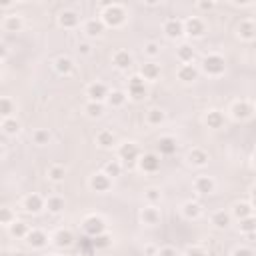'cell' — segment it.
Returning a JSON list of instances; mask_svg holds the SVG:
<instances>
[{"label":"cell","instance_id":"6da1fadb","mask_svg":"<svg viewBox=\"0 0 256 256\" xmlns=\"http://www.w3.org/2000/svg\"><path fill=\"white\" fill-rule=\"evenodd\" d=\"M100 18L106 24V28H120L126 22V10H124L122 4L106 2L102 12H100Z\"/></svg>","mask_w":256,"mask_h":256},{"label":"cell","instance_id":"7a4b0ae2","mask_svg":"<svg viewBox=\"0 0 256 256\" xmlns=\"http://www.w3.org/2000/svg\"><path fill=\"white\" fill-rule=\"evenodd\" d=\"M200 70L208 76H222L224 70H226V62L220 54H208L202 58V64H200Z\"/></svg>","mask_w":256,"mask_h":256},{"label":"cell","instance_id":"3957f363","mask_svg":"<svg viewBox=\"0 0 256 256\" xmlns=\"http://www.w3.org/2000/svg\"><path fill=\"white\" fill-rule=\"evenodd\" d=\"M148 94V88H146V80L140 76V74H134L128 78V96L134 100V102H140L144 100Z\"/></svg>","mask_w":256,"mask_h":256},{"label":"cell","instance_id":"277c9868","mask_svg":"<svg viewBox=\"0 0 256 256\" xmlns=\"http://www.w3.org/2000/svg\"><path fill=\"white\" fill-rule=\"evenodd\" d=\"M82 230H84V234H86V236L94 238V236H98V234H104V232H106V222H104V218H100V216L92 214V216H86V218L82 220Z\"/></svg>","mask_w":256,"mask_h":256},{"label":"cell","instance_id":"5b68a950","mask_svg":"<svg viewBox=\"0 0 256 256\" xmlns=\"http://www.w3.org/2000/svg\"><path fill=\"white\" fill-rule=\"evenodd\" d=\"M86 96H88V102H100V104H104L108 100V96H110V88L104 82H92L86 88Z\"/></svg>","mask_w":256,"mask_h":256},{"label":"cell","instance_id":"8992f818","mask_svg":"<svg viewBox=\"0 0 256 256\" xmlns=\"http://www.w3.org/2000/svg\"><path fill=\"white\" fill-rule=\"evenodd\" d=\"M140 148L134 144V142H122L118 146V160L126 162V164H134L140 160Z\"/></svg>","mask_w":256,"mask_h":256},{"label":"cell","instance_id":"52a82bcc","mask_svg":"<svg viewBox=\"0 0 256 256\" xmlns=\"http://www.w3.org/2000/svg\"><path fill=\"white\" fill-rule=\"evenodd\" d=\"M88 186H90V190L104 194V192H108L112 188V178L106 172H94L90 176V180H88Z\"/></svg>","mask_w":256,"mask_h":256},{"label":"cell","instance_id":"ba28073f","mask_svg":"<svg viewBox=\"0 0 256 256\" xmlns=\"http://www.w3.org/2000/svg\"><path fill=\"white\" fill-rule=\"evenodd\" d=\"M204 32H206V24L202 18L190 16L184 20V34H188L190 38H200V36H204Z\"/></svg>","mask_w":256,"mask_h":256},{"label":"cell","instance_id":"9c48e42d","mask_svg":"<svg viewBox=\"0 0 256 256\" xmlns=\"http://www.w3.org/2000/svg\"><path fill=\"white\" fill-rule=\"evenodd\" d=\"M230 114L234 120H248L254 114V106L248 100H236L230 106Z\"/></svg>","mask_w":256,"mask_h":256},{"label":"cell","instance_id":"30bf717a","mask_svg":"<svg viewBox=\"0 0 256 256\" xmlns=\"http://www.w3.org/2000/svg\"><path fill=\"white\" fill-rule=\"evenodd\" d=\"M138 168H140L142 172H146V174L158 172V168H160V154H156V152H146V154H142L140 160H138Z\"/></svg>","mask_w":256,"mask_h":256},{"label":"cell","instance_id":"8fae6325","mask_svg":"<svg viewBox=\"0 0 256 256\" xmlns=\"http://www.w3.org/2000/svg\"><path fill=\"white\" fill-rule=\"evenodd\" d=\"M236 34H238V38L244 40V42L256 40V20H250V18L240 20V24L236 26Z\"/></svg>","mask_w":256,"mask_h":256},{"label":"cell","instance_id":"7c38bea8","mask_svg":"<svg viewBox=\"0 0 256 256\" xmlns=\"http://www.w3.org/2000/svg\"><path fill=\"white\" fill-rule=\"evenodd\" d=\"M162 30H164L166 38L176 40V38H180V36L184 34V20H180V18H168V20L164 22Z\"/></svg>","mask_w":256,"mask_h":256},{"label":"cell","instance_id":"4fadbf2b","mask_svg":"<svg viewBox=\"0 0 256 256\" xmlns=\"http://www.w3.org/2000/svg\"><path fill=\"white\" fill-rule=\"evenodd\" d=\"M22 208L28 212V214H38L46 208V200L40 196V194H28L22 202Z\"/></svg>","mask_w":256,"mask_h":256},{"label":"cell","instance_id":"5bb4252c","mask_svg":"<svg viewBox=\"0 0 256 256\" xmlns=\"http://www.w3.org/2000/svg\"><path fill=\"white\" fill-rule=\"evenodd\" d=\"M198 76H200V70L194 64H180L178 70H176V78L184 84H190V82L198 80Z\"/></svg>","mask_w":256,"mask_h":256},{"label":"cell","instance_id":"9a60e30c","mask_svg":"<svg viewBox=\"0 0 256 256\" xmlns=\"http://www.w3.org/2000/svg\"><path fill=\"white\" fill-rule=\"evenodd\" d=\"M52 242H54L58 248H70V246L76 242V236H74L72 230H68V228H60V230L54 232Z\"/></svg>","mask_w":256,"mask_h":256},{"label":"cell","instance_id":"2e32d148","mask_svg":"<svg viewBox=\"0 0 256 256\" xmlns=\"http://www.w3.org/2000/svg\"><path fill=\"white\" fill-rule=\"evenodd\" d=\"M104 30H106V24L102 22L100 16H98V18H90V20H86V24H84V34H86L88 38H98V36H102Z\"/></svg>","mask_w":256,"mask_h":256},{"label":"cell","instance_id":"e0dca14e","mask_svg":"<svg viewBox=\"0 0 256 256\" xmlns=\"http://www.w3.org/2000/svg\"><path fill=\"white\" fill-rule=\"evenodd\" d=\"M112 64L118 68V70H128L132 64H134V58L128 50H116L112 54Z\"/></svg>","mask_w":256,"mask_h":256},{"label":"cell","instance_id":"ac0fdd59","mask_svg":"<svg viewBox=\"0 0 256 256\" xmlns=\"http://www.w3.org/2000/svg\"><path fill=\"white\" fill-rule=\"evenodd\" d=\"M176 148H178V144H176V138H172V136H162L156 142V150L160 156H172L176 152Z\"/></svg>","mask_w":256,"mask_h":256},{"label":"cell","instance_id":"d6986e66","mask_svg":"<svg viewBox=\"0 0 256 256\" xmlns=\"http://www.w3.org/2000/svg\"><path fill=\"white\" fill-rule=\"evenodd\" d=\"M160 210L156 208V206H146V208H142L140 210V222L142 224H146V226H156V224H160Z\"/></svg>","mask_w":256,"mask_h":256},{"label":"cell","instance_id":"ffe728a7","mask_svg":"<svg viewBox=\"0 0 256 256\" xmlns=\"http://www.w3.org/2000/svg\"><path fill=\"white\" fill-rule=\"evenodd\" d=\"M58 24L62 28H66V30H72V28H76L80 24V16L74 10H62L58 14Z\"/></svg>","mask_w":256,"mask_h":256},{"label":"cell","instance_id":"44dd1931","mask_svg":"<svg viewBox=\"0 0 256 256\" xmlns=\"http://www.w3.org/2000/svg\"><path fill=\"white\" fill-rule=\"evenodd\" d=\"M186 160H188V164H192V166H196V168H202V166L208 164L210 158H208V152H206L204 148H192V150L188 152Z\"/></svg>","mask_w":256,"mask_h":256},{"label":"cell","instance_id":"7402d4cb","mask_svg":"<svg viewBox=\"0 0 256 256\" xmlns=\"http://www.w3.org/2000/svg\"><path fill=\"white\" fill-rule=\"evenodd\" d=\"M26 242L32 248H44L48 244V234L44 230H40V228H32L30 234L26 236Z\"/></svg>","mask_w":256,"mask_h":256},{"label":"cell","instance_id":"603a6c76","mask_svg":"<svg viewBox=\"0 0 256 256\" xmlns=\"http://www.w3.org/2000/svg\"><path fill=\"white\" fill-rule=\"evenodd\" d=\"M194 190L198 194H212L216 190V182L212 176H198L194 180Z\"/></svg>","mask_w":256,"mask_h":256},{"label":"cell","instance_id":"cb8c5ba5","mask_svg":"<svg viewBox=\"0 0 256 256\" xmlns=\"http://www.w3.org/2000/svg\"><path fill=\"white\" fill-rule=\"evenodd\" d=\"M140 76L144 78V80H158L160 78V64H156L154 60H148V62H144L142 66H140Z\"/></svg>","mask_w":256,"mask_h":256},{"label":"cell","instance_id":"d4e9b609","mask_svg":"<svg viewBox=\"0 0 256 256\" xmlns=\"http://www.w3.org/2000/svg\"><path fill=\"white\" fill-rule=\"evenodd\" d=\"M224 122H226V118H224V114H222L220 110H208L206 116H204V124H206L208 128H212V130L222 128Z\"/></svg>","mask_w":256,"mask_h":256},{"label":"cell","instance_id":"484cf974","mask_svg":"<svg viewBox=\"0 0 256 256\" xmlns=\"http://www.w3.org/2000/svg\"><path fill=\"white\" fill-rule=\"evenodd\" d=\"M230 220H232V212H224V210H218V212H214V214L210 216L212 226L218 228V230L228 228V226H230Z\"/></svg>","mask_w":256,"mask_h":256},{"label":"cell","instance_id":"4316f807","mask_svg":"<svg viewBox=\"0 0 256 256\" xmlns=\"http://www.w3.org/2000/svg\"><path fill=\"white\" fill-rule=\"evenodd\" d=\"M194 56H196V50L190 46V44H180L176 48V58L182 62V64H192L194 62Z\"/></svg>","mask_w":256,"mask_h":256},{"label":"cell","instance_id":"83f0119b","mask_svg":"<svg viewBox=\"0 0 256 256\" xmlns=\"http://www.w3.org/2000/svg\"><path fill=\"white\" fill-rule=\"evenodd\" d=\"M54 68L60 76H68L74 70V60L70 56H58L56 62H54Z\"/></svg>","mask_w":256,"mask_h":256},{"label":"cell","instance_id":"f1b7e54d","mask_svg":"<svg viewBox=\"0 0 256 256\" xmlns=\"http://www.w3.org/2000/svg\"><path fill=\"white\" fill-rule=\"evenodd\" d=\"M2 26H4L6 32H20V30L24 28V20H22V16H18V14H10V16L4 18Z\"/></svg>","mask_w":256,"mask_h":256},{"label":"cell","instance_id":"f546056e","mask_svg":"<svg viewBox=\"0 0 256 256\" xmlns=\"http://www.w3.org/2000/svg\"><path fill=\"white\" fill-rule=\"evenodd\" d=\"M200 214H202V206H200L198 202L188 200V202L182 204V216H184V218H188V220H196V218H200Z\"/></svg>","mask_w":256,"mask_h":256},{"label":"cell","instance_id":"4dcf8cb0","mask_svg":"<svg viewBox=\"0 0 256 256\" xmlns=\"http://www.w3.org/2000/svg\"><path fill=\"white\" fill-rule=\"evenodd\" d=\"M252 212H254V208H252L250 202H236V204L232 206V216H234L236 220H244V218L252 216Z\"/></svg>","mask_w":256,"mask_h":256},{"label":"cell","instance_id":"1f68e13d","mask_svg":"<svg viewBox=\"0 0 256 256\" xmlns=\"http://www.w3.org/2000/svg\"><path fill=\"white\" fill-rule=\"evenodd\" d=\"M30 230H32V228H30L26 222H22V220H16L14 224L8 226V232H10L12 238H26V236L30 234Z\"/></svg>","mask_w":256,"mask_h":256},{"label":"cell","instance_id":"d6a6232c","mask_svg":"<svg viewBox=\"0 0 256 256\" xmlns=\"http://www.w3.org/2000/svg\"><path fill=\"white\" fill-rule=\"evenodd\" d=\"M96 248H94V242H92V238L90 236H82L80 240H78V254L80 256H96Z\"/></svg>","mask_w":256,"mask_h":256},{"label":"cell","instance_id":"836d02e7","mask_svg":"<svg viewBox=\"0 0 256 256\" xmlns=\"http://www.w3.org/2000/svg\"><path fill=\"white\" fill-rule=\"evenodd\" d=\"M96 144H98L100 148H112V146L116 144L114 132H112V130H100V132L96 134Z\"/></svg>","mask_w":256,"mask_h":256},{"label":"cell","instance_id":"e575fe53","mask_svg":"<svg viewBox=\"0 0 256 256\" xmlns=\"http://www.w3.org/2000/svg\"><path fill=\"white\" fill-rule=\"evenodd\" d=\"M64 206H66V202H64V198L58 196V194L46 198V210H48L50 214H60V212L64 210Z\"/></svg>","mask_w":256,"mask_h":256},{"label":"cell","instance_id":"d590c367","mask_svg":"<svg viewBox=\"0 0 256 256\" xmlns=\"http://www.w3.org/2000/svg\"><path fill=\"white\" fill-rule=\"evenodd\" d=\"M126 98H128V92H122V90H110V96H108V106L110 108H122L126 104Z\"/></svg>","mask_w":256,"mask_h":256},{"label":"cell","instance_id":"8d00e7d4","mask_svg":"<svg viewBox=\"0 0 256 256\" xmlns=\"http://www.w3.org/2000/svg\"><path fill=\"white\" fill-rule=\"evenodd\" d=\"M164 120H166V112L160 108H150L146 112V124H150V126H160Z\"/></svg>","mask_w":256,"mask_h":256},{"label":"cell","instance_id":"74e56055","mask_svg":"<svg viewBox=\"0 0 256 256\" xmlns=\"http://www.w3.org/2000/svg\"><path fill=\"white\" fill-rule=\"evenodd\" d=\"M0 128H2V132L6 136H16L20 132V122L16 118H4L2 124H0Z\"/></svg>","mask_w":256,"mask_h":256},{"label":"cell","instance_id":"f35d334b","mask_svg":"<svg viewBox=\"0 0 256 256\" xmlns=\"http://www.w3.org/2000/svg\"><path fill=\"white\" fill-rule=\"evenodd\" d=\"M50 140H52V134H50V130H46V128H38V130L32 132V142H34L36 146H46Z\"/></svg>","mask_w":256,"mask_h":256},{"label":"cell","instance_id":"ab89813d","mask_svg":"<svg viewBox=\"0 0 256 256\" xmlns=\"http://www.w3.org/2000/svg\"><path fill=\"white\" fill-rule=\"evenodd\" d=\"M14 110H16V106H14L12 98L2 96V98H0V116H2V120H4V118H12V112H14Z\"/></svg>","mask_w":256,"mask_h":256},{"label":"cell","instance_id":"60d3db41","mask_svg":"<svg viewBox=\"0 0 256 256\" xmlns=\"http://www.w3.org/2000/svg\"><path fill=\"white\" fill-rule=\"evenodd\" d=\"M84 112H86L88 118H100L104 114V104H100V102H86Z\"/></svg>","mask_w":256,"mask_h":256},{"label":"cell","instance_id":"b9f144b4","mask_svg":"<svg viewBox=\"0 0 256 256\" xmlns=\"http://www.w3.org/2000/svg\"><path fill=\"white\" fill-rule=\"evenodd\" d=\"M238 228L242 234H254L256 232V216H248L244 220H238Z\"/></svg>","mask_w":256,"mask_h":256},{"label":"cell","instance_id":"7bdbcfd3","mask_svg":"<svg viewBox=\"0 0 256 256\" xmlns=\"http://www.w3.org/2000/svg\"><path fill=\"white\" fill-rule=\"evenodd\" d=\"M64 176H66L64 166H60V164H52V166L48 168V180H52V182H62Z\"/></svg>","mask_w":256,"mask_h":256},{"label":"cell","instance_id":"ee69618b","mask_svg":"<svg viewBox=\"0 0 256 256\" xmlns=\"http://www.w3.org/2000/svg\"><path fill=\"white\" fill-rule=\"evenodd\" d=\"M102 172H106L110 178L120 176V174H122V164H120V160H110V162H106Z\"/></svg>","mask_w":256,"mask_h":256},{"label":"cell","instance_id":"f6af8a7d","mask_svg":"<svg viewBox=\"0 0 256 256\" xmlns=\"http://www.w3.org/2000/svg\"><path fill=\"white\" fill-rule=\"evenodd\" d=\"M14 222H16V214H14V210L8 208V206H2V208H0V224H4V226L8 228V226L14 224Z\"/></svg>","mask_w":256,"mask_h":256},{"label":"cell","instance_id":"bcb514c9","mask_svg":"<svg viewBox=\"0 0 256 256\" xmlns=\"http://www.w3.org/2000/svg\"><path fill=\"white\" fill-rule=\"evenodd\" d=\"M144 198H146L148 206H156L162 200V192L158 188H148V190H144Z\"/></svg>","mask_w":256,"mask_h":256},{"label":"cell","instance_id":"7dc6e473","mask_svg":"<svg viewBox=\"0 0 256 256\" xmlns=\"http://www.w3.org/2000/svg\"><path fill=\"white\" fill-rule=\"evenodd\" d=\"M92 242H94V248H96V250H106V248L112 244V236L104 232V234L94 236V238H92Z\"/></svg>","mask_w":256,"mask_h":256},{"label":"cell","instance_id":"c3c4849f","mask_svg":"<svg viewBox=\"0 0 256 256\" xmlns=\"http://www.w3.org/2000/svg\"><path fill=\"white\" fill-rule=\"evenodd\" d=\"M144 54L154 60L156 56H160V44L158 42H146L144 44Z\"/></svg>","mask_w":256,"mask_h":256},{"label":"cell","instance_id":"681fc988","mask_svg":"<svg viewBox=\"0 0 256 256\" xmlns=\"http://www.w3.org/2000/svg\"><path fill=\"white\" fill-rule=\"evenodd\" d=\"M184 256H208V252H206V250H204L202 246L194 244V246H188V248H186Z\"/></svg>","mask_w":256,"mask_h":256},{"label":"cell","instance_id":"f907efd6","mask_svg":"<svg viewBox=\"0 0 256 256\" xmlns=\"http://www.w3.org/2000/svg\"><path fill=\"white\" fill-rule=\"evenodd\" d=\"M232 256H256V252L248 246H238V248L232 250Z\"/></svg>","mask_w":256,"mask_h":256},{"label":"cell","instance_id":"816d5d0a","mask_svg":"<svg viewBox=\"0 0 256 256\" xmlns=\"http://www.w3.org/2000/svg\"><path fill=\"white\" fill-rule=\"evenodd\" d=\"M214 6H216V4H214L212 0H200V2H196V8L202 10V12H210Z\"/></svg>","mask_w":256,"mask_h":256},{"label":"cell","instance_id":"f5cc1de1","mask_svg":"<svg viewBox=\"0 0 256 256\" xmlns=\"http://www.w3.org/2000/svg\"><path fill=\"white\" fill-rule=\"evenodd\" d=\"M158 256H180V254H178V250L172 248V246H162V248L158 250Z\"/></svg>","mask_w":256,"mask_h":256},{"label":"cell","instance_id":"db71d44e","mask_svg":"<svg viewBox=\"0 0 256 256\" xmlns=\"http://www.w3.org/2000/svg\"><path fill=\"white\" fill-rule=\"evenodd\" d=\"M92 52V46L88 44V42H80L78 44V54H82V56H88Z\"/></svg>","mask_w":256,"mask_h":256},{"label":"cell","instance_id":"11a10c76","mask_svg":"<svg viewBox=\"0 0 256 256\" xmlns=\"http://www.w3.org/2000/svg\"><path fill=\"white\" fill-rule=\"evenodd\" d=\"M158 250H160V248H156V246H152V244H148V246L144 248V252H146L148 256H158Z\"/></svg>","mask_w":256,"mask_h":256},{"label":"cell","instance_id":"9f6ffc18","mask_svg":"<svg viewBox=\"0 0 256 256\" xmlns=\"http://www.w3.org/2000/svg\"><path fill=\"white\" fill-rule=\"evenodd\" d=\"M250 204H252V208H256V186H252V190H250Z\"/></svg>","mask_w":256,"mask_h":256},{"label":"cell","instance_id":"6f0895ef","mask_svg":"<svg viewBox=\"0 0 256 256\" xmlns=\"http://www.w3.org/2000/svg\"><path fill=\"white\" fill-rule=\"evenodd\" d=\"M0 52H2V58H6V54H8V48L2 44V46H0Z\"/></svg>","mask_w":256,"mask_h":256},{"label":"cell","instance_id":"680465c9","mask_svg":"<svg viewBox=\"0 0 256 256\" xmlns=\"http://www.w3.org/2000/svg\"><path fill=\"white\" fill-rule=\"evenodd\" d=\"M252 164H254V168H256V154L252 156Z\"/></svg>","mask_w":256,"mask_h":256},{"label":"cell","instance_id":"91938a15","mask_svg":"<svg viewBox=\"0 0 256 256\" xmlns=\"http://www.w3.org/2000/svg\"><path fill=\"white\" fill-rule=\"evenodd\" d=\"M52 256H58V254H52Z\"/></svg>","mask_w":256,"mask_h":256}]
</instances>
